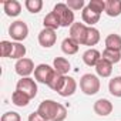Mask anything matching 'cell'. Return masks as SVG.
Returning <instances> with one entry per match:
<instances>
[{
  "mask_svg": "<svg viewBox=\"0 0 121 121\" xmlns=\"http://www.w3.org/2000/svg\"><path fill=\"white\" fill-rule=\"evenodd\" d=\"M37 112L47 121H64L67 117V108L54 100H44L40 103Z\"/></svg>",
  "mask_w": 121,
  "mask_h": 121,
  "instance_id": "6da1fadb",
  "label": "cell"
},
{
  "mask_svg": "<svg viewBox=\"0 0 121 121\" xmlns=\"http://www.w3.org/2000/svg\"><path fill=\"white\" fill-rule=\"evenodd\" d=\"M53 13L57 16L61 27H71L76 23L74 22V12L71 9H69V6L66 3H57L53 9Z\"/></svg>",
  "mask_w": 121,
  "mask_h": 121,
  "instance_id": "7a4b0ae2",
  "label": "cell"
},
{
  "mask_svg": "<svg viewBox=\"0 0 121 121\" xmlns=\"http://www.w3.org/2000/svg\"><path fill=\"white\" fill-rule=\"evenodd\" d=\"M100 78L94 74H84L80 78V88L86 95H94L100 91Z\"/></svg>",
  "mask_w": 121,
  "mask_h": 121,
  "instance_id": "3957f363",
  "label": "cell"
},
{
  "mask_svg": "<svg viewBox=\"0 0 121 121\" xmlns=\"http://www.w3.org/2000/svg\"><path fill=\"white\" fill-rule=\"evenodd\" d=\"M56 74H57V73H56L54 67H51V66H48V64H39V66L36 67V70H34V78H36L39 83L47 84V86L53 81V78H54Z\"/></svg>",
  "mask_w": 121,
  "mask_h": 121,
  "instance_id": "277c9868",
  "label": "cell"
},
{
  "mask_svg": "<svg viewBox=\"0 0 121 121\" xmlns=\"http://www.w3.org/2000/svg\"><path fill=\"white\" fill-rule=\"evenodd\" d=\"M9 34H10V37L13 40H16L17 43H20V41H23V40L27 39V36H29V27H27V24L23 20H17V22H14V23L10 24Z\"/></svg>",
  "mask_w": 121,
  "mask_h": 121,
  "instance_id": "5b68a950",
  "label": "cell"
},
{
  "mask_svg": "<svg viewBox=\"0 0 121 121\" xmlns=\"http://www.w3.org/2000/svg\"><path fill=\"white\" fill-rule=\"evenodd\" d=\"M16 90L23 91L26 95H29L30 98H34L37 95V84L31 77H23L17 81L16 84Z\"/></svg>",
  "mask_w": 121,
  "mask_h": 121,
  "instance_id": "8992f818",
  "label": "cell"
},
{
  "mask_svg": "<svg viewBox=\"0 0 121 121\" xmlns=\"http://www.w3.org/2000/svg\"><path fill=\"white\" fill-rule=\"evenodd\" d=\"M87 31H88V26H86L84 23H74L71 27H70V37L78 43L80 46L86 43V37H87Z\"/></svg>",
  "mask_w": 121,
  "mask_h": 121,
  "instance_id": "52a82bcc",
  "label": "cell"
},
{
  "mask_svg": "<svg viewBox=\"0 0 121 121\" xmlns=\"http://www.w3.org/2000/svg\"><path fill=\"white\" fill-rule=\"evenodd\" d=\"M14 70L16 73L23 78V77H30L31 73H34L36 67H34V63H33V60L30 58H22V60H17V63L14 66Z\"/></svg>",
  "mask_w": 121,
  "mask_h": 121,
  "instance_id": "ba28073f",
  "label": "cell"
},
{
  "mask_svg": "<svg viewBox=\"0 0 121 121\" xmlns=\"http://www.w3.org/2000/svg\"><path fill=\"white\" fill-rule=\"evenodd\" d=\"M57 41V34L54 30L51 29H43L40 33H39V43L41 47L44 48H50L56 44Z\"/></svg>",
  "mask_w": 121,
  "mask_h": 121,
  "instance_id": "9c48e42d",
  "label": "cell"
},
{
  "mask_svg": "<svg viewBox=\"0 0 121 121\" xmlns=\"http://www.w3.org/2000/svg\"><path fill=\"white\" fill-rule=\"evenodd\" d=\"M94 112L97 114V115H100V117H107V115H110L111 112H112V110H114V107H112V103L110 101V100H107V98H100V100H97L95 103H94Z\"/></svg>",
  "mask_w": 121,
  "mask_h": 121,
  "instance_id": "30bf717a",
  "label": "cell"
},
{
  "mask_svg": "<svg viewBox=\"0 0 121 121\" xmlns=\"http://www.w3.org/2000/svg\"><path fill=\"white\" fill-rule=\"evenodd\" d=\"M76 90H77V83H76V80H74L73 77L66 76V77H64V81H63V84H61V87H60V90L57 91V94H60L61 97H70V95H73V94L76 93Z\"/></svg>",
  "mask_w": 121,
  "mask_h": 121,
  "instance_id": "8fae6325",
  "label": "cell"
},
{
  "mask_svg": "<svg viewBox=\"0 0 121 121\" xmlns=\"http://www.w3.org/2000/svg\"><path fill=\"white\" fill-rule=\"evenodd\" d=\"M101 53L97 50V48H88L87 51H84L83 54V61L84 64H87L88 67H95L97 63L101 60Z\"/></svg>",
  "mask_w": 121,
  "mask_h": 121,
  "instance_id": "7c38bea8",
  "label": "cell"
},
{
  "mask_svg": "<svg viewBox=\"0 0 121 121\" xmlns=\"http://www.w3.org/2000/svg\"><path fill=\"white\" fill-rule=\"evenodd\" d=\"M3 10L9 17H17L22 13V4L17 0H7L3 2Z\"/></svg>",
  "mask_w": 121,
  "mask_h": 121,
  "instance_id": "4fadbf2b",
  "label": "cell"
},
{
  "mask_svg": "<svg viewBox=\"0 0 121 121\" xmlns=\"http://www.w3.org/2000/svg\"><path fill=\"white\" fill-rule=\"evenodd\" d=\"M81 17H83V22H84V24H86V26H88V27H93L95 23H98V22H100V17H101V14L95 13V12H94V10H91L88 6H86V7L83 9Z\"/></svg>",
  "mask_w": 121,
  "mask_h": 121,
  "instance_id": "5bb4252c",
  "label": "cell"
},
{
  "mask_svg": "<svg viewBox=\"0 0 121 121\" xmlns=\"http://www.w3.org/2000/svg\"><path fill=\"white\" fill-rule=\"evenodd\" d=\"M53 67H54L56 73L60 74V76H66L70 71V69H71L70 61L67 58H64V57H56L54 61H53Z\"/></svg>",
  "mask_w": 121,
  "mask_h": 121,
  "instance_id": "9a60e30c",
  "label": "cell"
},
{
  "mask_svg": "<svg viewBox=\"0 0 121 121\" xmlns=\"http://www.w3.org/2000/svg\"><path fill=\"white\" fill-rule=\"evenodd\" d=\"M95 71H97V76H100L103 78H107L112 73V64L110 61H107L105 58L101 57V60H100V61L97 63V66H95Z\"/></svg>",
  "mask_w": 121,
  "mask_h": 121,
  "instance_id": "2e32d148",
  "label": "cell"
},
{
  "mask_svg": "<svg viewBox=\"0 0 121 121\" xmlns=\"http://www.w3.org/2000/svg\"><path fill=\"white\" fill-rule=\"evenodd\" d=\"M105 13L110 17H118L121 14V0H107Z\"/></svg>",
  "mask_w": 121,
  "mask_h": 121,
  "instance_id": "e0dca14e",
  "label": "cell"
},
{
  "mask_svg": "<svg viewBox=\"0 0 121 121\" xmlns=\"http://www.w3.org/2000/svg\"><path fill=\"white\" fill-rule=\"evenodd\" d=\"M78 47H80V44L76 43L71 37L64 39L63 43H61V50H63V53L67 54V56H73V54H76V53L78 51Z\"/></svg>",
  "mask_w": 121,
  "mask_h": 121,
  "instance_id": "ac0fdd59",
  "label": "cell"
},
{
  "mask_svg": "<svg viewBox=\"0 0 121 121\" xmlns=\"http://www.w3.org/2000/svg\"><path fill=\"white\" fill-rule=\"evenodd\" d=\"M105 48L114 50V51H121V36L118 34H108L105 37Z\"/></svg>",
  "mask_w": 121,
  "mask_h": 121,
  "instance_id": "d6986e66",
  "label": "cell"
},
{
  "mask_svg": "<svg viewBox=\"0 0 121 121\" xmlns=\"http://www.w3.org/2000/svg\"><path fill=\"white\" fill-rule=\"evenodd\" d=\"M30 100H31V98H30L29 95H26L23 91H19V90H16V91L12 94V101H13V104L17 105V107H26V105H29Z\"/></svg>",
  "mask_w": 121,
  "mask_h": 121,
  "instance_id": "ffe728a7",
  "label": "cell"
},
{
  "mask_svg": "<svg viewBox=\"0 0 121 121\" xmlns=\"http://www.w3.org/2000/svg\"><path fill=\"white\" fill-rule=\"evenodd\" d=\"M43 24H44V29H51V30H54V31H56L58 27H61V26H60L58 19H57V16H56L53 12H50V13L44 17Z\"/></svg>",
  "mask_w": 121,
  "mask_h": 121,
  "instance_id": "44dd1931",
  "label": "cell"
},
{
  "mask_svg": "<svg viewBox=\"0 0 121 121\" xmlns=\"http://www.w3.org/2000/svg\"><path fill=\"white\" fill-rule=\"evenodd\" d=\"M108 91L114 97H121V76L114 77L108 83Z\"/></svg>",
  "mask_w": 121,
  "mask_h": 121,
  "instance_id": "7402d4cb",
  "label": "cell"
},
{
  "mask_svg": "<svg viewBox=\"0 0 121 121\" xmlns=\"http://www.w3.org/2000/svg\"><path fill=\"white\" fill-rule=\"evenodd\" d=\"M98 41H100V31L95 27H88L84 46H95Z\"/></svg>",
  "mask_w": 121,
  "mask_h": 121,
  "instance_id": "603a6c76",
  "label": "cell"
},
{
  "mask_svg": "<svg viewBox=\"0 0 121 121\" xmlns=\"http://www.w3.org/2000/svg\"><path fill=\"white\" fill-rule=\"evenodd\" d=\"M24 56H26V47H24L22 43L14 41V43H13V48H12L10 58H14V60H22V58H24Z\"/></svg>",
  "mask_w": 121,
  "mask_h": 121,
  "instance_id": "cb8c5ba5",
  "label": "cell"
},
{
  "mask_svg": "<svg viewBox=\"0 0 121 121\" xmlns=\"http://www.w3.org/2000/svg\"><path fill=\"white\" fill-rule=\"evenodd\" d=\"M103 58H105L107 61H110L111 64H115V63L121 61V51H114V50L105 48L103 51Z\"/></svg>",
  "mask_w": 121,
  "mask_h": 121,
  "instance_id": "d4e9b609",
  "label": "cell"
},
{
  "mask_svg": "<svg viewBox=\"0 0 121 121\" xmlns=\"http://www.w3.org/2000/svg\"><path fill=\"white\" fill-rule=\"evenodd\" d=\"M24 6H26V9L30 13L36 14V13H39L43 9V2H41V0H26Z\"/></svg>",
  "mask_w": 121,
  "mask_h": 121,
  "instance_id": "484cf974",
  "label": "cell"
},
{
  "mask_svg": "<svg viewBox=\"0 0 121 121\" xmlns=\"http://www.w3.org/2000/svg\"><path fill=\"white\" fill-rule=\"evenodd\" d=\"M87 6L91 10H94L95 13H98V14H101L103 12H105V2H104V0H91Z\"/></svg>",
  "mask_w": 121,
  "mask_h": 121,
  "instance_id": "4316f807",
  "label": "cell"
},
{
  "mask_svg": "<svg viewBox=\"0 0 121 121\" xmlns=\"http://www.w3.org/2000/svg\"><path fill=\"white\" fill-rule=\"evenodd\" d=\"M12 48H13V41H7V40L0 41V54H2V57H10Z\"/></svg>",
  "mask_w": 121,
  "mask_h": 121,
  "instance_id": "83f0119b",
  "label": "cell"
},
{
  "mask_svg": "<svg viewBox=\"0 0 121 121\" xmlns=\"http://www.w3.org/2000/svg\"><path fill=\"white\" fill-rule=\"evenodd\" d=\"M2 121H22V117L16 111H7L2 115Z\"/></svg>",
  "mask_w": 121,
  "mask_h": 121,
  "instance_id": "f1b7e54d",
  "label": "cell"
},
{
  "mask_svg": "<svg viewBox=\"0 0 121 121\" xmlns=\"http://www.w3.org/2000/svg\"><path fill=\"white\" fill-rule=\"evenodd\" d=\"M69 6V9H71L73 12L74 10H83L84 9V0H69V2L66 3Z\"/></svg>",
  "mask_w": 121,
  "mask_h": 121,
  "instance_id": "f546056e",
  "label": "cell"
},
{
  "mask_svg": "<svg viewBox=\"0 0 121 121\" xmlns=\"http://www.w3.org/2000/svg\"><path fill=\"white\" fill-rule=\"evenodd\" d=\"M27 121H47V120H44L37 111H34V112H31L30 115H29V120Z\"/></svg>",
  "mask_w": 121,
  "mask_h": 121,
  "instance_id": "4dcf8cb0",
  "label": "cell"
}]
</instances>
